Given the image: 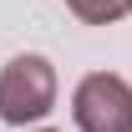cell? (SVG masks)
Here are the masks:
<instances>
[{
	"instance_id": "obj_2",
	"label": "cell",
	"mask_w": 132,
	"mask_h": 132,
	"mask_svg": "<svg viewBox=\"0 0 132 132\" xmlns=\"http://www.w3.org/2000/svg\"><path fill=\"white\" fill-rule=\"evenodd\" d=\"M71 117L81 132H132V86L112 71H92L71 97Z\"/></svg>"
},
{
	"instance_id": "obj_4",
	"label": "cell",
	"mask_w": 132,
	"mask_h": 132,
	"mask_svg": "<svg viewBox=\"0 0 132 132\" xmlns=\"http://www.w3.org/2000/svg\"><path fill=\"white\" fill-rule=\"evenodd\" d=\"M127 10H132V0H127Z\"/></svg>"
},
{
	"instance_id": "obj_5",
	"label": "cell",
	"mask_w": 132,
	"mask_h": 132,
	"mask_svg": "<svg viewBox=\"0 0 132 132\" xmlns=\"http://www.w3.org/2000/svg\"><path fill=\"white\" fill-rule=\"evenodd\" d=\"M41 132H51V127H41Z\"/></svg>"
},
{
	"instance_id": "obj_1",
	"label": "cell",
	"mask_w": 132,
	"mask_h": 132,
	"mask_svg": "<svg viewBox=\"0 0 132 132\" xmlns=\"http://www.w3.org/2000/svg\"><path fill=\"white\" fill-rule=\"evenodd\" d=\"M56 107V71L46 56H15L0 71V117L10 127L41 122Z\"/></svg>"
},
{
	"instance_id": "obj_3",
	"label": "cell",
	"mask_w": 132,
	"mask_h": 132,
	"mask_svg": "<svg viewBox=\"0 0 132 132\" xmlns=\"http://www.w3.org/2000/svg\"><path fill=\"white\" fill-rule=\"evenodd\" d=\"M86 26H112V20L127 15V0H66Z\"/></svg>"
}]
</instances>
